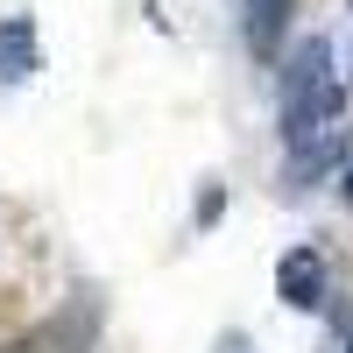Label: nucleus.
<instances>
[{
  "instance_id": "nucleus-1",
  "label": "nucleus",
  "mask_w": 353,
  "mask_h": 353,
  "mask_svg": "<svg viewBox=\"0 0 353 353\" xmlns=\"http://www.w3.org/2000/svg\"><path fill=\"white\" fill-rule=\"evenodd\" d=\"M276 92H283V134H290V141L325 134V128L339 121V106H346L339 78H332V43H325V36H304L297 50H290Z\"/></svg>"
},
{
  "instance_id": "nucleus-2",
  "label": "nucleus",
  "mask_w": 353,
  "mask_h": 353,
  "mask_svg": "<svg viewBox=\"0 0 353 353\" xmlns=\"http://www.w3.org/2000/svg\"><path fill=\"white\" fill-rule=\"evenodd\" d=\"M325 248H290L283 261H276V297L290 304V311H325Z\"/></svg>"
},
{
  "instance_id": "nucleus-3",
  "label": "nucleus",
  "mask_w": 353,
  "mask_h": 353,
  "mask_svg": "<svg viewBox=\"0 0 353 353\" xmlns=\"http://www.w3.org/2000/svg\"><path fill=\"white\" fill-rule=\"evenodd\" d=\"M346 163V141L325 128V134H304V141H290V163H283V184L290 191H304V184H318L325 170H339Z\"/></svg>"
},
{
  "instance_id": "nucleus-4",
  "label": "nucleus",
  "mask_w": 353,
  "mask_h": 353,
  "mask_svg": "<svg viewBox=\"0 0 353 353\" xmlns=\"http://www.w3.org/2000/svg\"><path fill=\"white\" fill-rule=\"evenodd\" d=\"M43 71V43H36V21L28 14H8L0 21V85H21Z\"/></svg>"
},
{
  "instance_id": "nucleus-5",
  "label": "nucleus",
  "mask_w": 353,
  "mask_h": 353,
  "mask_svg": "<svg viewBox=\"0 0 353 353\" xmlns=\"http://www.w3.org/2000/svg\"><path fill=\"white\" fill-rule=\"evenodd\" d=\"M290 14H297V0H248V43H254V57H269L290 36Z\"/></svg>"
},
{
  "instance_id": "nucleus-6",
  "label": "nucleus",
  "mask_w": 353,
  "mask_h": 353,
  "mask_svg": "<svg viewBox=\"0 0 353 353\" xmlns=\"http://www.w3.org/2000/svg\"><path fill=\"white\" fill-rule=\"evenodd\" d=\"M219 212H226V191H219V176H212V184L198 191V226H212Z\"/></svg>"
},
{
  "instance_id": "nucleus-7",
  "label": "nucleus",
  "mask_w": 353,
  "mask_h": 353,
  "mask_svg": "<svg viewBox=\"0 0 353 353\" xmlns=\"http://www.w3.org/2000/svg\"><path fill=\"white\" fill-rule=\"evenodd\" d=\"M212 353H248V339H241V332H219V339H212Z\"/></svg>"
},
{
  "instance_id": "nucleus-8",
  "label": "nucleus",
  "mask_w": 353,
  "mask_h": 353,
  "mask_svg": "<svg viewBox=\"0 0 353 353\" xmlns=\"http://www.w3.org/2000/svg\"><path fill=\"white\" fill-rule=\"evenodd\" d=\"M346 205H353V163H346Z\"/></svg>"
}]
</instances>
